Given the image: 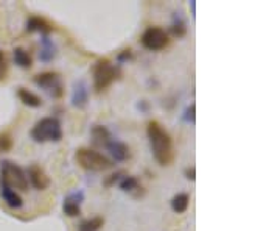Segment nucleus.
Here are the masks:
<instances>
[{"label":"nucleus","mask_w":280,"mask_h":231,"mask_svg":"<svg viewBox=\"0 0 280 231\" xmlns=\"http://www.w3.org/2000/svg\"><path fill=\"white\" fill-rule=\"evenodd\" d=\"M148 137H149L154 159L162 166L171 164V161L174 159V149H173V141L167 133V130L159 122L151 121L148 124Z\"/></svg>","instance_id":"obj_1"},{"label":"nucleus","mask_w":280,"mask_h":231,"mask_svg":"<svg viewBox=\"0 0 280 231\" xmlns=\"http://www.w3.org/2000/svg\"><path fill=\"white\" fill-rule=\"evenodd\" d=\"M36 142H58L62 139V127L56 118H44L31 130Z\"/></svg>","instance_id":"obj_2"},{"label":"nucleus","mask_w":280,"mask_h":231,"mask_svg":"<svg viewBox=\"0 0 280 231\" xmlns=\"http://www.w3.org/2000/svg\"><path fill=\"white\" fill-rule=\"evenodd\" d=\"M0 177H2L0 178V183L7 184L11 189H19V191H27L28 189L27 173L16 163L4 161L2 166H0Z\"/></svg>","instance_id":"obj_3"},{"label":"nucleus","mask_w":280,"mask_h":231,"mask_svg":"<svg viewBox=\"0 0 280 231\" xmlns=\"http://www.w3.org/2000/svg\"><path fill=\"white\" fill-rule=\"evenodd\" d=\"M75 159L83 169L90 172H105L114 166V163L109 158H106L100 152L90 150V149H78Z\"/></svg>","instance_id":"obj_4"},{"label":"nucleus","mask_w":280,"mask_h":231,"mask_svg":"<svg viewBox=\"0 0 280 231\" xmlns=\"http://www.w3.org/2000/svg\"><path fill=\"white\" fill-rule=\"evenodd\" d=\"M115 78H117V67L111 61L101 60L97 63L95 71H93V84H95V89L98 93L105 91Z\"/></svg>","instance_id":"obj_5"},{"label":"nucleus","mask_w":280,"mask_h":231,"mask_svg":"<svg viewBox=\"0 0 280 231\" xmlns=\"http://www.w3.org/2000/svg\"><path fill=\"white\" fill-rule=\"evenodd\" d=\"M142 45L148 50H162L170 44L168 33L161 27H149L142 35Z\"/></svg>","instance_id":"obj_6"},{"label":"nucleus","mask_w":280,"mask_h":231,"mask_svg":"<svg viewBox=\"0 0 280 231\" xmlns=\"http://www.w3.org/2000/svg\"><path fill=\"white\" fill-rule=\"evenodd\" d=\"M35 83L42 88L44 91H47L52 97H59L62 96V84H61V78L58 74L55 72H44L35 77Z\"/></svg>","instance_id":"obj_7"},{"label":"nucleus","mask_w":280,"mask_h":231,"mask_svg":"<svg viewBox=\"0 0 280 231\" xmlns=\"http://www.w3.org/2000/svg\"><path fill=\"white\" fill-rule=\"evenodd\" d=\"M27 178L30 180L31 184H33L39 191H44V189H47L50 186L48 175L44 172V169L41 166H38V164H31L28 167V177Z\"/></svg>","instance_id":"obj_8"},{"label":"nucleus","mask_w":280,"mask_h":231,"mask_svg":"<svg viewBox=\"0 0 280 231\" xmlns=\"http://www.w3.org/2000/svg\"><path fill=\"white\" fill-rule=\"evenodd\" d=\"M84 200V194L83 191H77V192H72L70 195L66 197L64 200V205H62V210H64V213L69 216V217H77L81 214V201Z\"/></svg>","instance_id":"obj_9"},{"label":"nucleus","mask_w":280,"mask_h":231,"mask_svg":"<svg viewBox=\"0 0 280 231\" xmlns=\"http://www.w3.org/2000/svg\"><path fill=\"white\" fill-rule=\"evenodd\" d=\"M55 30V27L45 20L44 17H38V16H33L27 20V32H39L42 35H48Z\"/></svg>","instance_id":"obj_10"},{"label":"nucleus","mask_w":280,"mask_h":231,"mask_svg":"<svg viewBox=\"0 0 280 231\" xmlns=\"http://www.w3.org/2000/svg\"><path fill=\"white\" fill-rule=\"evenodd\" d=\"M0 195H2V198H4L5 203H7L10 208H13V210H17V208H20V206L23 205L22 197H20L14 189L8 188V186L4 184V183H0Z\"/></svg>","instance_id":"obj_11"},{"label":"nucleus","mask_w":280,"mask_h":231,"mask_svg":"<svg viewBox=\"0 0 280 231\" xmlns=\"http://www.w3.org/2000/svg\"><path fill=\"white\" fill-rule=\"evenodd\" d=\"M106 149L111 152V155H112V158L115 159V161H126L128 158H130V149H128V146L124 142H120V141H117V139H112L108 146H106Z\"/></svg>","instance_id":"obj_12"},{"label":"nucleus","mask_w":280,"mask_h":231,"mask_svg":"<svg viewBox=\"0 0 280 231\" xmlns=\"http://www.w3.org/2000/svg\"><path fill=\"white\" fill-rule=\"evenodd\" d=\"M89 99V93H87V86L84 81H78L75 84V89H73V96H72V103L77 108H84Z\"/></svg>","instance_id":"obj_13"},{"label":"nucleus","mask_w":280,"mask_h":231,"mask_svg":"<svg viewBox=\"0 0 280 231\" xmlns=\"http://www.w3.org/2000/svg\"><path fill=\"white\" fill-rule=\"evenodd\" d=\"M92 141L95 146H100V147H106L108 144L112 141V136L109 133L108 128L101 127V125H97L92 128Z\"/></svg>","instance_id":"obj_14"},{"label":"nucleus","mask_w":280,"mask_h":231,"mask_svg":"<svg viewBox=\"0 0 280 231\" xmlns=\"http://www.w3.org/2000/svg\"><path fill=\"white\" fill-rule=\"evenodd\" d=\"M17 96H19V99L23 102V105H27V106H30V108H39V106H42V100H41L36 94L30 93L28 89L20 88L19 93H17Z\"/></svg>","instance_id":"obj_15"},{"label":"nucleus","mask_w":280,"mask_h":231,"mask_svg":"<svg viewBox=\"0 0 280 231\" xmlns=\"http://www.w3.org/2000/svg\"><path fill=\"white\" fill-rule=\"evenodd\" d=\"M189 203H190V197L189 194H177L173 197L171 200V208L174 213L177 214H182L187 211V208H189Z\"/></svg>","instance_id":"obj_16"},{"label":"nucleus","mask_w":280,"mask_h":231,"mask_svg":"<svg viewBox=\"0 0 280 231\" xmlns=\"http://www.w3.org/2000/svg\"><path fill=\"white\" fill-rule=\"evenodd\" d=\"M14 61L22 69H30L31 67V56L28 55V52H25L20 47L14 49Z\"/></svg>","instance_id":"obj_17"},{"label":"nucleus","mask_w":280,"mask_h":231,"mask_svg":"<svg viewBox=\"0 0 280 231\" xmlns=\"http://www.w3.org/2000/svg\"><path fill=\"white\" fill-rule=\"evenodd\" d=\"M103 223H105L103 217H92L81 222V225L78 226V231H100Z\"/></svg>","instance_id":"obj_18"},{"label":"nucleus","mask_w":280,"mask_h":231,"mask_svg":"<svg viewBox=\"0 0 280 231\" xmlns=\"http://www.w3.org/2000/svg\"><path fill=\"white\" fill-rule=\"evenodd\" d=\"M55 56V45L48 38L42 39V50H41V60L42 61H50Z\"/></svg>","instance_id":"obj_19"},{"label":"nucleus","mask_w":280,"mask_h":231,"mask_svg":"<svg viewBox=\"0 0 280 231\" xmlns=\"http://www.w3.org/2000/svg\"><path fill=\"white\" fill-rule=\"evenodd\" d=\"M120 188H121L124 192H134V191L140 189L139 181H137V178H134V177H124V178L121 180V183H120Z\"/></svg>","instance_id":"obj_20"},{"label":"nucleus","mask_w":280,"mask_h":231,"mask_svg":"<svg viewBox=\"0 0 280 231\" xmlns=\"http://www.w3.org/2000/svg\"><path fill=\"white\" fill-rule=\"evenodd\" d=\"M13 147V141L8 134H0V152H8Z\"/></svg>","instance_id":"obj_21"},{"label":"nucleus","mask_w":280,"mask_h":231,"mask_svg":"<svg viewBox=\"0 0 280 231\" xmlns=\"http://www.w3.org/2000/svg\"><path fill=\"white\" fill-rule=\"evenodd\" d=\"M7 69H8V64H7L5 53H4V52H0V80H4V78H5Z\"/></svg>","instance_id":"obj_22"},{"label":"nucleus","mask_w":280,"mask_h":231,"mask_svg":"<svg viewBox=\"0 0 280 231\" xmlns=\"http://www.w3.org/2000/svg\"><path fill=\"white\" fill-rule=\"evenodd\" d=\"M173 33H174L176 36H182V35L185 33V27H184V24H182V22H179V24H174V25H173Z\"/></svg>","instance_id":"obj_23"},{"label":"nucleus","mask_w":280,"mask_h":231,"mask_svg":"<svg viewBox=\"0 0 280 231\" xmlns=\"http://www.w3.org/2000/svg\"><path fill=\"white\" fill-rule=\"evenodd\" d=\"M195 108H196L195 105H190V108L187 109V112H185V114H187V115H185V121H189V122H192V124L195 122Z\"/></svg>","instance_id":"obj_24"},{"label":"nucleus","mask_w":280,"mask_h":231,"mask_svg":"<svg viewBox=\"0 0 280 231\" xmlns=\"http://www.w3.org/2000/svg\"><path fill=\"white\" fill-rule=\"evenodd\" d=\"M195 167H190V169H187L185 170V175H187V178L189 180H192V181H195Z\"/></svg>","instance_id":"obj_25"}]
</instances>
